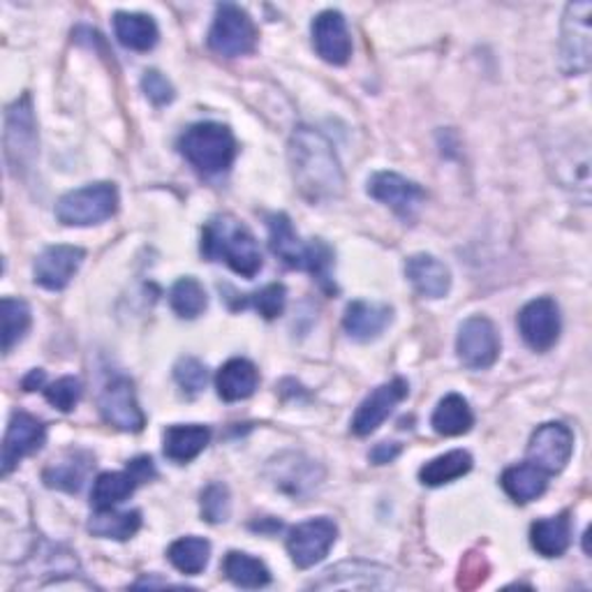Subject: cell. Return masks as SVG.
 Listing matches in <instances>:
<instances>
[{
    "instance_id": "1",
    "label": "cell",
    "mask_w": 592,
    "mask_h": 592,
    "mask_svg": "<svg viewBox=\"0 0 592 592\" xmlns=\"http://www.w3.org/2000/svg\"><path fill=\"white\" fill-rule=\"evenodd\" d=\"M289 167L296 188L310 204L336 202L345 192V175L331 141L315 128H296L289 139Z\"/></svg>"
},
{
    "instance_id": "2",
    "label": "cell",
    "mask_w": 592,
    "mask_h": 592,
    "mask_svg": "<svg viewBox=\"0 0 592 592\" xmlns=\"http://www.w3.org/2000/svg\"><path fill=\"white\" fill-rule=\"evenodd\" d=\"M202 255L209 262L228 264L243 278H255L264 264L253 232L230 213L215 215L204 225Z\"/></svg>"
},
{
    "instance_id": "3",
    "label": "cell",
    "mask_w": 592,
    "mask_h": 592,
    "mask_svg": "<svg viewBox=\"0 0 592 592\" xmlns=\"http://www.w3.org/2000/svg\"><path fill=\"white\" fill-rule=\"evenodd\" d=\"M181 156L202 175H222L236 158V139L222 123H194L179 139Z\"/></svg>"
},
{
    "instance_id": "4",
    "label": "cell",
    "mask_w": 592,
    "mask_h": 592,
    "mask_svg": "<svg viewBox=\"0 0 592 592\" xmlns=\"http://www.w3.org/2000/svg\"><path fill=\"white\" fill-rule=\"evenodd\" d=\"M118 211V190L114 183H91L63 194L56 204V218L67 228L101 225Z\"/></svg>"
},
{
    "instance_id": "5",
    "label": "cell",
    "mask_w": 592,
    "mask_h": 592,
    "mask_svg": "<svg viewBox=\"0 0 592 592\" xmlns=\"http://www.w3.org/2000/svg\"><path fill=\"white\" fill-rule=\"evenodd\" d=\"M38 158V126L31 95L14 101L6 112V160L12 175H27Z\"/></svg>"
},
{
    "instance_id": "6",
    "label": "cell",
    "mask_w": 592,
    "mask_h": 592,
    "mask_svg": "<svg viewBox=\"0 0 592 592\" xmlns=\"http://www.w3.org/2000/svg\"><path fill=\"white\" fill-rule=\"evenodd\" d=\"M211 52L225 59L249 56L257 46V29L251 14L239 6L222 3L215 10L213 27L209 31Z\"/></svg>"
},
{
    "instance_id": "7",
    "label": "cell",
    "mask_w": 592,
    "mask_h": 592,
    "mask_svg": "<svg viewBox=\"0 0 592 592\" xmlns=\"http://www.w3.org/2000/svg\"><path fill=\"white\" fill-rule=\"evenodd\" d=\"M592 3H570L562 17L560 38V70L567 77H579L590 70L592 33H590Z\"/></svg>"
},
{
    "instance_id": "8",
    "label": "cell",
    "mask_w": 592,
    "mask_h": 592,
    "mask_svg": "<svg viewBox=\"0 0 592 592\" xmlns=\"http://www.w3.org/2000/svg\"><path fill=\"white\" fill-rule=\"evenodd\" d=\"M397 574L389 567L366 560H348L329 567V570L310 583L315 590H391L397 588Z\"/></svg>"
},
{
    "instance_id": "9",
    "label": "cell",
    "mask_w": 592,
    "mask_h": 592,
    "mask_svg": "<svg viewBox=\"0 0 592 592\" xmlns=\"http://www.w3.org/2000/svg\"><path fill=\"white\" fill-rule=\"evenodd\" d=\"M456 352L463 366L471 370H486L500 357V334L488 317L465 319L458 329Z\"/></svg>"
},
{
    "instance_id": "10",
    "label": "cell",
    "mask_w": 592,
    "mask_h": 592,
    "mask_svg": "<svg viewBox=\"0 0 592 592\" xmlns=\"http://www.w3.org/2000/svg\"><path fill=\"white\" fill-rule=\"evenodd\" d=\"M336 539L338 528L331 518H310V521L289 530L287 551L299 570H308V567L323 562L329 556Z\"/></svg>"
},
{
    "instance_id": "11",
    "label": "cell",
    "mask_w": 592,
    "mask_h": 592,
    "mask_svg": "<svg viewBox=\"0 0 592 592\" xmlns=\"http://www.w3.org/2000/svg\"><path fill=\"white\" fill-rule=\"evenodd\" d=\"M574 452V433L564 424L551 422L539 426L528 444V463L537 465L549 477L562 473Z\"/></svg>"
},
{
    "instance_id": "12",
    "label": "cell",
    "mask_w": 592,
    "mask_h": 592,
    "mask_svg": "<svg viewBox=\"0 0 592 592\" xmlns=\"http://www.w3.org/2000/svg\"><path fill=\"white\" fill-rule=\"evenodd\" d=\"M560 308L549 296L526 304L524 310L518 313V331L535 352L551 350L560 338Z\"/></svg>"
},
{
    "instance_id": "13",
    "label": "cell",
    "mask_w": 592,
    "mask_h": 592,
    "mask_svg": "<svg viewBox=\"0 0 592 592\" xmlns=\"http://www.w3.org/2000/svg\"><path fill=\"white\" fill-rule=\"evenodd\" d=\"M46 440V429L38 416L29 412H12L10 424L3 437V458H0V467H3V477H8L14 467L38 450H42V444Z\"/></svg>"
},
{
    "instance_id": "14",
    "label": "cell",
    "mask_w": 592,
    "mask_h": 592,
    "mask_svg": "<svg viewBox=\"0 0 592 592\" xmlns=\"http://www.w3.org/2000/svg\"><path fill=\"white\" fill-rule=\"evenodd\" d=\"M368 194L391 211H397L401 218H412L426 202L424 188L397 175V171H378L370 177Z\"/></svg>"
},
{
    "instance_id": "15",
    "label": "cell",
    "mask_w": 592,
    "mask_h": 592,
    "mask_svg": "<svg viewBox=\"0 0 592 592\" xmlns=\"http://www.w3.org/2000/svg\"><path fill=\"white\" fill-rule=\"evenodd\" d=\"M101 414L105 422L123 433H139L146 426V416L137 403L135 387L126 378L109 382L101 397Z\"/></svg>"
},
{
    "instance_id": "16",
    "label": "cell",
    "mask_w": 592,
    "mask_h": 592,
    "mask_svg": "<svg viewBox=\"0 0 592 592\" xmlns=\"http://www.w3.org/2000/svg\"><path fill=\"white\" fill-rule=\"evenodd\" d=\"M86 253L77 245H49L42 251L33 264L35 285L61 292L70 285V281L77 276V271L84 262Z\"/></svg>"
},
{
    "instance_id": "17",
    "label": "cell",
    "mask_w": 592,
    "mask_h": 592,
    "mask_svg": "<svg viewBox=\"0 0 592 592\" xmlns=\"http://www.w3.org/2000/svg\"><path fill=\"white\" fill-rule=\"evenodd\" d=\"M313 44L323 61L345 65L352 56V38L348 21L338 10H325L313 19Z\"/></svg>"
},
{
    "instance_id": "18",
    "label": "cell",
    "mask_w": 592,
    "mask_h": 592,
    "mask_svg": "<svg viewBox=\"0 0 592 592\" xmlns=\"http://www.w3.org/2000/svg\"><path fill=\"white\" fill-rule=\"evenodd\" d=\"M408 397V382L403 378L391 380L387 384H380L370 397L359 405L355 419H352V433L359 437H366L370 433H376L389 414L397 410L401 401Z\"/></svg>"
},
{
    "instance_id": "19",
    "label": "cell",
    "mask_w": 592,
    "mask_h": 592,
    "mask_svg": "<svg viewBox=\"0 0 592 592\" xmlns=\"http://www.w3.org/2000/svg\"><path fill=\"white\" fill-rule=\"evenodd\" d=\"M268 471H274V475H271L274 484L281 490L292 493V496H304V493L317 488L325 477L323 467L302 454L278 456L276 461H271Z\"/></svg>"
},
{
    "instance_id": "20",
    "label": "cell",
    "mask_w": 592,
    "mask_h": 592,
    "mask_svg": "<svg viewBox=\"0 0 592 592\" xmlns=\"http://www.w3.org/2000/svg\"><path fill=\"white\" fill-rule=\"evenodd\" d=\"M93 465H95V458L91 452L67 450L44 467L42 482L49 488L65 490V493H80L93 471Z\"/></svg>"
},
{
    "instance_id": "21",
    "label": "cell",
    "mask_w": 592,
    "mask_h": 592,
    "mask_svg": "<svg viewBox=\"0 0 592 592\" xmlns=\"http://www.w3.org/2000/svg\"><path fill=\"white\" fill-rule=\"evenodd\" d=\"M405 276L412 283L414 292L424 299H442L452 289V274L433 255H412L405 264Z\"/></svg>"
},
{
    "instance_id": "22",
    "label": "cell",
    "mask_w": 592,
    "mask_h": 592,
    "mask_svg": "<svg viewBox=\"0 0 592 592\" xmlns=\"http://www.w3.org/2000/svg\"><path fill=\"white\" fill-rule=\"evenodd\" d=\"M393 310L384 304H368V302H352L345 308L342 329L352 340L370 342L384 334L391 325Z\"/></svg>"
},
{
    "instance_id": "23",
    "label": "cell",
    "mask_w": 592,
    "mask_h": 592,
    "mask_svg": "<svg viewBox=\"0 0 592 592\" xmlns=\"http://www.w3.org/2000/svg\"><path fill=\"white\" fill-rule=\"evenodd\" d=\"M268 225V245L278 260H283L289 268L306 271L308 264V243L294 232L292 220L285 213H274L266 218Z\"/></svg>"
},
{
    "instance_id": "24",
    "label": "cell",
    "mask_w": 592,
    "mask_h": 592,
    "mask_svg": "<svg viewBox=\"0 0 592 592\" xmlns=\"http://www.w3.org/2000/svg\"><path fill=\"white\" fill-rule=\"evenodd\" d=\"M260 384V373L249 359H230L218 370L215 389L218 397L228 403L251 399Z\"/></svg>"
},
{
    "instance_id": "25",
    "label": "cell",
    "mask_w": 592,
    "mask_h": 592,
    "mask_svg": "<svg viewBox=\"0 0 592 592\" xmlns=\"http://www.w3.org/2000/svg\"><path fill=\"white\" fill-rule=\"evenodd\" d=\"M530 545L545 558H560L572 545V521L570 514H558L551 518H541L530 528Z\"/></svg>"
},
{
    "instance_id": "26",
    "label": "cell",
    "mask_w": 592,
    "mask_h": 592,
    "mask_svg": "<svg viewBox=\"0 0 592 592\" xmlns=\"http://www.w3.org/2000/svg\"><path fill=\"white\" fill-rule=\"evenodd\" d=\"M500 484L514 503L526 505L537 500L539 496H545V490L549 486V475L545 471H539L532 463H521L507 467L500 477Z\"/></svg>"
},
{
    "instance_id": "27",
    "label": "cell",
    "mask_w": 592,
    "mask_h": 592,
    "mask_svg": "<svg viewBox=\"0 0 592 592\" xmlns=\"http://www.w3.org/2000/svg\"><path fill=\"white\" fill-rule=\"evenodd\" d=\"M114 33L123 46L133 52H151L158 44L160 31L154 17L139 12H116L114 14Z\"/></svg>"
},
{
    "instance_id": "28",
    "label": "cell",
    "mask_w": 592,
    "mask_h": 592,
    "mask_svg": "<svg viewBox=\"0 0 592 592\" xmlns=\"http://www.w3.org/2000/svg\"><path fill=\"white\" fill-rule=\"evenodd\" d=\"M211 442V431L200 424L171 426L165 431V456L179 465L194 461Z\"/></svg>"
},
{
    "instance_id": "29",
    "label": "cell",
    "mask_w": 592,
    "mask_h": 592,
    "mask_svg": "<svg viewBox=\"0 0 592 592\" xmlns=\"http://www.w3.org/2000/svg\"><path fill=\"white\" fill-rule=\"evenodd\" d=\"M433 431L437 435L444 437H456V435H465L475 426V414L471 403H467L458 393H450V397H444L435 412H433Z\"/></svg>"
},
{
    "instance_id": "30",
    "label": "cell",
    "mask_w": 592,
    "mask_h": 592,
    "mask_svg": "<svg viewBox=\"0 0 592 592\" xmlns=\"http://www.w3.org/2000/svg\"><path fill=\"white\" fill-rule=\"evenodd\" d=\"M471 471H473V456L463 450H454V452H447L429 461L422 471H419V479H422L424 486L435 488V486L452 484L465 477Z\"/></svg>"
},
{
    "instance_id": "31",
    "label": "cell",
    "mask_w": 592,
    "mask_h": 592,
    "mask_svg": "<svg viewBox=\"0 0 592 592\" xmlns=\"http://www.w3.org/2000/svg\"><path fill=\"white\" fill-rule=\"evenodd\" d=\"M141 528V514L139 511H116V509H97L91 521L88 530L95 537L103 539H116V541H126L135 537Z\"/></svg>"
},
{
    "instance_id": "32",
    "label": "cell",
    "mask_w": 592,
    "mask_h": 592,
    "mask_svg": "<svg viewBox=\"0 0 592 592\" xmlns=\"http://www.w3.org/2000/svg\"><path fill=\"white\" fill-rule=\"evenodd\" d=\"M222 572L239 588L257 590L271 583L268 567L260 558H253L243 551H230L225 556V562H222Z\"/></svg>"
},
{
    "instance_id": "33",
    "label": "cell",
    "mask_w": 592,
    "mask_h": 592,
    "mask_svg": "<svg viewBox=\"0 0 592 592\" xmlns=\"http://www.w3.org/2000/svg\"><path fill=\"white\" fill-rule=\"evenodd\" d=\"M135 475L128 473H105L95 479L91 490V503L95 509H114L123 500H128L137 488Z\"/></svg>"
},
{
    "instance_id": "34",
    "label": "cell",
    "mask_w": 592,
    "mask_h": 592,
    "mask_svg": "<svg viewBox=\"0 0 592 592\" xmlns=\"http://www.w3.org/2000/svg\"><path fill=\"white\" fill-rule=\"evenodd\" d=\"M167 556H169V562L175 564L179 572L188 577H197L207 570L209 558H211V545L204 537H183L169 547Z\"/></svg>"
},
{
    "instance_id": "35",
    "label": "cell",
    "mask_w": 592,
    "mask_h": 592,
    "mask_svg": "<svg viewBox=\"0 0 592 592\" xmlns=\"http://www.w3.org/2000/svg\"><path fill=\"white\" fill-rule=\"evenodd\" d=\"M0 319H3V352L10 355L14 350V345L27 338L31 329L33 323L31 306L23 299L6 296V299L0 302Z\"/></svg>"
},
{
    "instance_id": "36",
    "label": "cell",
    "mask_w": 592,
    "mask_h": 592,
    "mask_svg": "<svg viewBox=\"0 0 592 592\" xmlns=\"http://www.w3.org/2000/svg\"><path fill=\"white\" fill-rule=\"evenodd\" d=\"M169 304L175 308V313L183 319H194L200 317L207 306H209V296L204 285L197 278H181L175 287H171L169 294Z\"/></svg>"
},
{
    "instance_id": "37",
    "label": "cell",
    "mask_w": 592,
    "mask_h": 592,
    "mask_svg": "<svg viewBox=\"0 0 592 592\" xmlns=\"http://www.w3.org/2000/svg\"><path fill=\"white\" fill-rule=\"evenodd\" d=\"M285 302H287V289L281 283H271L266 287H262L260 292H253L241 299V308H255L262 317L266 319H276L283 315L285 310Z\"/></svg>"
},
{
    "instance_id": "38",
    "label": "cell",
    "mask_w": 592,
    "mask_h": 592,
    "mask_svg": "<svg viewBox=\"0 0 592 592\" xmlns=\"http://www.w3.org/2000/svg\"><path fill=\"white\" fill-rule=\"evenodd\" d=\"M232 500H230V488L220 482L209 484L202 490V516L209 524H225L230 518Z\"/></svg>"
},
{
    "instance_id": "39",
    "label": "cell",
    "mask_w": 592,
    "mask_h": 592,
    "mask_svg": "<svg viewBox=\"0 0 592 592\" xmlns=\"http://www.w3.org/2000/svg\"><path fill=\"white\" fill-rule=\"evenodd\" d=\"M175 378H177V384L181 387L186 397L192 399V397H197V393L204 391L209 376H207V366L200 359L183 357L175 366Z\"/></svg>"
},
{
    "instance_id": "40",
    "label": "cell",
    "mask_w": 592,
    "mask_h": 592,
    "mask_svg": "<svg viewBox=\"0 0 592 592\" xmlns=\"http://www.w3.org/2000/svg\"><path fill=\"white\" fill-rule=\"evenodd\" d=\"M82 393H84L82 382L77 378L67 376V378L56 380L54 384H49L44 389V399L61 412H72L82 401Z\"/></svg>"
},
{
    "instance_id": "41",
    "label": "cell",
    "mask_w": 592,
    "mask_h": 592,
    "mask_svg": "<svg viewBox=\"0 0 592 592\" xmlns=\"http://www.w3.org/2000/svg\"><path fill=\"white\" fill-rule=\"evenodd\" d=\"M141 88H144L148 101H151L158 107L169 105L171 101H175V86H171L169 80L165 77L162 72H158V70H146L144 72Z\"/></svg>"
},
{
    "instance_id": "42",
    "label": "cell",
    "mask_w": 592,
    "mask_h": 592,
    "mask_svg": "<svg viewBox=\"0 0 592 592\" xmlns=\"http://www.w3.org/2000/svg\"><path fill=\"white\" fill-rule=\"evenodd\" d=\"M488 577V562L479 553H467L465 560L461 562V574H458V585L461 588H477L484 583Z\"/></svg>"
},
{
    "instance_id": "43",
    "label": "cell",
    "mask_w": 592,
    "mask_h": 592,
    "mask_svg": "<svg viewBox=\"0 0 592 592\" xmlns=\"http://www.w3.org/2000/svg\"><path fill=\"white\" fill-rule=\"evenodd\" d=\"M128 471L135 475V479H137L139 484H144V482H148V479H154V477L158 475V473H156L154 461L148 458V456L133 458V461L128 463Z\"/></svg>"
},
{
    "instance_id": "44",
    "label": "cell",
    "mask_w": 592,
    "mask_h": 592,
    "mask_svg": "<svg viewBox=\"0 0 592 592\" xmlns=\"http://www.w3.org/2000/svg\"><path fill=\"white\" fill-rule=\"evenodd\" d=\"M399 454H401L399 444L382 442V444H378V447L373 452H370V461H373L376 465H384V463H391Z\"/></svg>"
},
{
    "instance_id": "45",
    "label": "cell",
    "mask_w": 592,
    "mask_h": 592,
    "mask_svg": "<svg viewBox=\"0 0 592 592\" xmlns=\"http://www.w3.org/2000/svg\"><path fill=\"white\" fill-rule=\"evenodd\" d=\"M42 382H44V370H31V376L23 380V389L35 391L38 387H42Z\"/></svg>"
}]
</instances>
